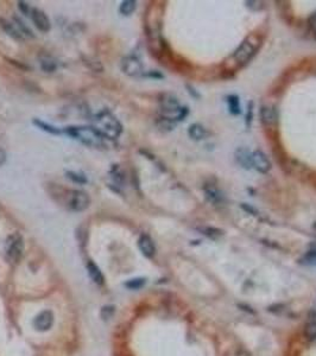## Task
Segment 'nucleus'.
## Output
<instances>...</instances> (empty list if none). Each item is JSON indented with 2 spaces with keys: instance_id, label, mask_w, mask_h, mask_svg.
Instances as JSON below:
<instances>
[{
  "instance_id": "obj_2",
  "label": "nucleus",
  "mask_w": 316,
  "mask_h": 356,
  "mask_svg": "<svg viewBox=\"0 0 316 356\" xmlns=\"http://www.w3.org/2000/svg\"><path fill=\"white\" fill-rule=\"evenodd\" d=\"M64 132L88 147L103 148L107 146V139L103 138L93 126H69Z\"/></svg>"
},
{
  "instance_id": "obj_21",
  "label": "nucleus",
  "mask_w": 316,
  "mask_h": 356,
  "mask_svg": "<svg viewBox=\"0 0 316 356\" xmlns=\"http://www.w3.org/2000/svg\"><path fill=\"white\" fill-rule=\"evenodd\" d=\"M301 261H302L303 264H306V265L316 266V241L310 245L309 251L307 252V254L304 255Z\"/></svg>"
},
{
  "instance_id": "obj_16",
  "label": "nucleus",
  "mask_w": 316,
  "mask_h": 356,
  "mask_svg": "<svg viewBox=\"0 0 316 356\" xmlns=\"http://www.w3.org/2000/svg\"><path fill=\"white\" fill-rule=\"evenodd\" d=\"M87 271H88V274H90V279L94 281V283L97 284V285H102L103 284V281H105V278H103L102 273H101V271H100L99 267L96 266V264H94L93 261H88Z\"/></svg>"
},
{
  "instance_id": "obj_9",
  "label": "nucleus",
  "mask_w": 316,
  "mask_h": 356,
  "mask_svg": "<svg viewBox=\"0 0 316 356\" xmlns=\"http://www.w3.org/2000/svg\"><path fill=\"white\" fill-rule=\"evenodd\" d=\"M54 324V314L51 311H43L34 320L35 328L38 331H46Z\"/></svg>"
},
{
  "instance_id": "obj_1",
  "label": "nucleus",
  "mask_w": 316,
  "mask_h": 356,
  "mask_svg": "<svg viewBox=\"0 0 316 356\" xmlns=\"http://www.w3.org/2000/svg\"><path fill=\"white\" fill-rule=\"evenodd\" d=\"M91 126L107 140L118 139L123 133V125L119 119L107 109L96 113L91 119Z\"/></svg>"
},
{
  "instance_id": "obj_29",
  "label": "nucleus",
  "mask_w": 316,
  "mask_h": 356,
  "mask_svg": "<svg viewBox=\"0 0 316 356\" xmlns=\"http://www.w3.org/2000/svg\"><path fill=\"white\" fill-rule=\"evenodd\" d=\"M308 24H309V28L313 30V31L315 32L316 34V12H314V13L312 14L309 18L308 20Z\"/></svg>"
},
{
  "instance_id": "obj_30",
  "label": "nucleus",
  "mask_w": 316,
  "mask_h": 356,
  "mask_svg": "<svg viewBox=\"0 0 316 356\" xmlns=\"http://www.w3.org/2000/svg\"><path fill=\"white\" fill-rule=\"evenodd\" d=\"M6 159H7L6 152H5L4 148L0 147V166H2L5 163H6Z\"/></svg>"
},
{
  "instance_id": "obj_20",
  "label": "nucleus",
  "mask_w": 316,
  "mask_h": 356,
  "mask_svg": "<svg viewBox=\"0 0 316 356\" xmlns=\"http://www.w3.org/2000/svg\"><path fill=\"white\" fill-rule=\"evenodd\" d=\"M137 8V1L135 0H125L119 6V12L123 16H130L132 14Z\"/></svg>"
},
{
  "instance_id": "obj_25",
  "label": "nucleus",
  "mask_w": 316,
  "mask_h": 356,
  "mask_svg": "<svg viewBox=\"0 0 316 356\" xmlns=\"http://www.w3.org/2000/svg\"><path fill=\"white\" fill-rule=\"evenodd\" d=\"M13 22L16 23L17 26H18L19 31L22 32V35L24 36V37H31V38L34 37V34H32V31L30 30V28H29V26H26L25 23L23 22V20L20 19V18L14 17V18H13Z\"/></svg>"
},
{
  "instance_id": "obj_5",
  "label": "nucleus",
  "mask_w": 316,
  "mask_h": 356,
  "mask_svg": "<svg viewBox=\"0 0 316 356\" xmlns=\"http://www.w3.org/2000/svg\"><path fill=\"white\" fill-rule=\"evenodd\" d=\"M90 204V197L84 190H70L68 194L67 207L73 212L80 213L88 209Z\"/></svg>"
},
{
  "instance_id": "obj_6",
  "label": "nucleus",
  "mask_w": 316,
  "mask_h": 356,
  "mask_svg": "<svg viewBox=\"0 0 316 356\" xmlns=\"http://www.w3.org/2000/svg\"><path fill=\"white\" fill-rule=\"evenodd\" d=\"M122 70L125 75L137 77L143 74L144 68L139 58L135 57L134 55H130L122 59Z\"/></svg>"
},
{
  "instance_id": "obj_19",
  "label": "nucleus",
  "mask_w": 316,
  "mask_h": 356,
  "mask_svg": "<svg viewBox=\"0 0 316 356\" xmlns=\"http://www.w3.org/2000/svg\"><path fill=\"white\" fill-rule=\"evenodd\" d=\"M110 178H111V184H113V185L117 186V188H122L124 182H125V180H124V174L120 171V169L118 168V166H114V169L112 168Z\"/></svg>"
},
{
  "instance_id": "obj_11",
  "label": "nucleus",
  "mask_w": 316,
  "mask_h": 356,
  "mask_svg": "<svg viewBox=\"0 0 316 356\" xmlns=\"http://www.w3.org/2000/svg\"><path fill=\"white\" fill-rule=\"evenodd\" d=\"M138 247L146 258H152L156 254V246L153 240L146 234H143L138 240Z\"/></svg>"
},
{
  "instance_id": "obj_10",
  "label": "nucleus",
  "mask_w": 316,
  "mask_h": 356,
  "mask_svg": "<svg viewBox=\"0 0 316 356\" xmlns=\"http://www.w3.org/2000/svg\"><path fill=\"white\" fill-rule=\"evenodd\" d=\"M261 119L265 126H274L278 123V113L272 106H263L261 108Z\"/></svg>"
},
{
  "instance_id": "obj_27",
  "label": "nucleus",
  "mask_w": 316,
  "mask_h": 356,
  "mask_svg": "<svg viewBox=\"0 0 316 356\" xmlns=\"http://www.w3.org/2000/svg\"><path fill=\"white\" fill-rule=\"evenodd\" d=\"M144 284H145V279L137 278V279H132V280L128 281V283H126V286H128L129 289L138 290V289H140Z\"/></svg>"
},
{
  "instance_id": "obj_17",
  "label": "nucleus",
  "mask_w": 316,
  "mask_h": 356,
  "mask_svg": "<svg viewBox=\"0 0 316 356\" xmlns=\"http://www.w3.org/2000/svg\"><path fill=\"white\" fill-rule=\"evenodd\" d=\"M188 134L194 140H202L208 136V131H207L202 125L200 124H193L188 130Z\"/></svg>"
},
{
  "instance_id": "obj_14",
  "label": "nucleus",
  "mask_w": 316,
  "mask_h": 356,
  "mask_svg": "<svg viewBox=\"0 0 316 356\" xmlns=\"http://www.w3.org/2000/svg\"><path fill=\"white\" fill-rule=\"evenodd\" d=\"M235 158H237V162L240 164L243 168L250 169L253 168L252 165V152H250L246 148H238L237 152H235Z\"/></svg>"
},
{
  "instance_id": "obj_28",
  "label": "nucleus",
  "mask_w": 316,
  "mask_h": 356,
  "mask_svg": "<svg viewBox=\"0 0 316 356\" xmlns=\"http://www.w3.org/2000/svg\"><path fill=\"white\" fill-rule=\"evenodd\" d=\"M18 7H19L20 12H22V13L24 14V16H29V17L31 16L32 8L30 7V5H29L28 2H25V1H18Z\"/></svg>"
},
{
  "instance_id": "obj_26",
  "label": "nucleus",
  "mask_w": 316,
  "mask_h": 356,
  "mask_svg": "<svg viewBox=\"0 0 316 356\" xmlns=\"http://www.w3.org/2000/svg\"><path fill=\"white\" fill-rule=\"evenodd\" d=\"M205 235H207L208 237H212V239H218L223 235V230L217 229V228H211V227H207V228H202L201 229Z\"/></svg>"
},
{
  "instance_id": "obj_7",
  "label": "nucleus",
  "mask_w": 316,
  "mask_h": 356,
  "mask_svg": "<svg viewBox=\"0 0 316 356\" xmlns=\"http://www.w3.org/2000/svg\"><path fill=\"white\" fill-rule=\"evenodd\" d=\"M30 17L35 24V26H36L41 32L46 34V32L50 31V29H51V22H50L49 17L46 16L45 12L40 10V8H32Z\"/></svg>"
},
{
  "instance_id": "obj_23",
  "label": "nucleus",
  "mask_w": 316,
  "mask_h": 356,
  "mask_svg": "<svg viewBox=\"0 0 316 356\" xmlns=\"http://www.w3.org/2000/svg\"><path fill=\"white\" fill-rule=\"evenodd\" d=\"M66 176L69 178L70 180L76 184H86L88 182L87 177L86 175L81 174V172H76V171H66Z\"/></svg>"
},
{
  "instance_id": "obj_32",
  "label": "nucleus",
  "mask_w": 316,
  "mask_h": 356,
  "mask_svg": "<svg viewBox=\"0 0 316 356\" xmlns=\"http://www.w3.org/2000/svg\"><path fill=\"white\" fill-rule=\"evenodd\" d=\"M241 207H243V209H245V210H246V212H249V213H252L253 214V215H257V210L255 209V208H252V207H249V206H247V204H243V206H241Z\"/></svg>"
},
{
  "instance_id": "obj_18",
  "label": "nucleus",
  "mask_w": 316,
  "mask_h": 356,
  "mask_svg": "<svg viewBox=\"0 0 316 356\" xmlns=\"http://www.w3.org/2000/svg\"><path fill=\"white\" fill-rule=\"evenodd\" d=\"M32 124H34L35 126H37L40 130L44 131V132L50 133V134L58 135V134H61V133H62V131L58 129V127H56L51 124L45 123V121L41 120V119H34V120H32Z\"/></svg>"
},
{
  "instance_id": "obj_31",
  "label": "nucleus",
  "mask_w": 316,
  "mask_h": 356,
  "mask_svg": "<svg viewBox=\"0 0 316 356\" xmlns=\"http://www.w3.org/2000/svg\"><path fill=\"white\" fill-rule=\"evenodd\" d=\"M251 118H252V103H251V106L249 105V113H247V118H246V125H247V126H249L251 120H252Z\"/></svg>"
},
{
  "instance_id": "obj_4",
  "label": "nucleus",
  "mask_w": 316,
  "mask_h": 356,
  "mask_svg": "<svg viewBox=\"0 0 316 356\" xmlns=\"http://www.w3.org/2000/svg\"><path fill=\"white\" fill-rule=\"evenodd\" d=\"M5 252H6L7 259L11 263H18L24 253V240L20 234L14 233L7 237Z\"/></svg>"
},
{
  "instance_id": "obj_8",
  "label": "nucleus",
  "mask_w": 316,
  "mask_h": 356,
  "mask_svg": "<svg viewBox=\"0 0 316 356\" xmlns=\"http://www.w3.org/2000/svg\"><path fill=\"white\" fill-rule=\"evenodd\" d=\"M252 165L257 171L262 172V174H267L271 169L270 160L268 159L267 154L263 153L262 151L252 152Z\"/></svg>"
},
{
  "instance_id": "obj_22",
  "label": "nucleus",
  "mask_w": 316,
  "mask_h": 356,
  "mask_svg": "<svg viewBox=\"0 0 316 356\" xmlns=\"http://www.w3.org/2000/svg\"><path fill=\"white\" fill-rule=\"evenodd\" d=\"M227 101H228V108L231 114L238 115L241 113L240 109V103H239V99L237 95H231V96L227 97Z\"/></svg>"
},
{
  "instance_id": "obj_13",
  "label": "nucleus",
  "mask_w": 316,
  "mask_h": 356,
  "mask_svg": "<svg viewBox=\"0 0 316 356\" xmlns=\"http://www.w3.org/2000/svg\"><path fill=\"white\" fill-rule=\"evenodd\" d=\"M0 26H1L2 30H4L7 35H10L14 40L23 41L25 38L24 36L22 35V32L19 31L18 26L16 25L14 22H10V20L6 19H0Z\"/></svg>"
},
{
  "instance_id": "obj_15",
  "label": "nucleus",
  "mask_w": 316,
  "mask_h": 356,
  "mask_svg": "<svg viewBox=\"0 0 316 356\" xmlns=\"http://www.w3.org/2000/svg\"><path fill=\"white\" fill-rule=\"evenodd\" d=\"M40 65H41V69L45 71V73H54V71L57 70L58 68L57 61H56L52 56L49 55L40 56Z\"/></svg>"
},
{
  "instance_id": "obj_24",
  "label": "nucleus",
  "mask_w": 316,
  "mask_h": 356,
  "mask_svg": "<svg viewBox=\"0 0 316 356\" xmlns=\"http://www.w3.org/2000/svg\"><path fill=\"white\" fill-rule=\"evenodd\" d=\"M304 336H306L307 340L310 341V342H316V320L306 325Z\"/></svg>"
},
{
  "instance_id": "obj_3",
  "label": "nucleus",
  "mask_w": 316,
  "mask_h": 356,
  "mask_svg": "<svg viewBox=\"0 0 316 356\" xmlns=\"http://www.w3.org/2000/svg\"><path fill=\"white\" fill-rule=\"evenodd\" d=\"M259 45H261V41H259L256 36L252 35L251 37H247L246 40L235 49V51L233 52L232 58L234 59L235 63L240 65L247 63V62L255 56Z\"/></svg>"
},
{
  "instance_id": "obj_12",
  "label": "nucleus",
  "mask_w": 316,
  "mask_h": 356,
  "mask_svg": "<svg viewBox=\"0 0 316 356\" xmlns=\"http://www.w3.org/2000/svg\"><path fill=\"white\" fill-rule=\"evenodd\" d=\"M203 191H205V196L208 202H211L214 206H219V204L224 202L223 192H221L217 186H214L213 184L206 185L205 188H203Z\"/></svg>"
}]
</instances>
